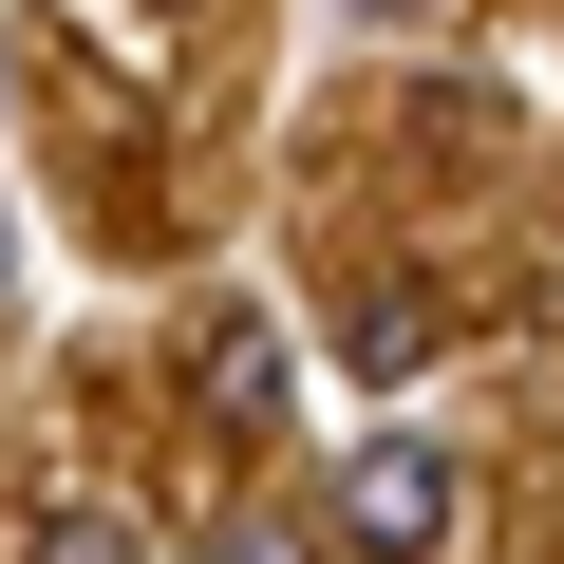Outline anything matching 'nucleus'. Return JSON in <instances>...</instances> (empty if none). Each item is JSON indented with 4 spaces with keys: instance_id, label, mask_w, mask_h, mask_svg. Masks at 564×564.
<instances>
[{
    "instance_id": "6",
    "label": "nucleus",
    "mask_w": 564,
    "mask_h": 564,
    "mask_svg": "<svg viewBox=\"0 0 564 564\" xmlns=\"http://www.w3.org/2000/svg\"><path fill=\"white\" fill-rule=\"evenodd\" d=\"M0 282H20V226H0Z\"/></svg>"
},
{
    "instance_id": "1",
    "label": "nucleus",
    "mask_w": 564,
    "mask_h": 564,
    "mask_svg": "<svg viewBox=\"0 0 564 564\" xmlns=\"http://www.w3.org/2000/svg\"><path fill=\"white\" fill-rule=\"evenodd\" d=\"M339 545H358V564H452V545H470V452H433V433H358V470H339Z\"/></svg>"
},
{
    "instance_id": "4",
    "label": "nucleus",
    "mask_w": 564,
    "mask_h": 564,
    "mask_svg": "<svg viewBox=\"0 0 564 564\" xmlns=\"http://www.w3.org/2000/svg\"><path fill=\"white\" fill-rule=\"evenodd\" d=\"M20 564H151V545H132V508H95V489H76V508L20 545Z\"/></svg>"
},
{
    "instance_id": "5",
    "label": "nucleus",
    "mask_w": 564,
    "mask_h": 564,
    "mask_svg": "<svg viewBox=\"0 0 564 564\" xmlns=\"http://www.w3.org/2000/svg\"><path fill=\"white\" fill-rule=\"evenodd\" d=\"M170 564H302V545H282L263 508H226V527H207V545H170Z\"/></svg>"
},
{
    "instance_id": "3",
    "label": "nucleus",
    "mask_w": 564,
    "mask_h": 564,
    "mask_svg": "<svg viewBox=\"0 0 564 564\" xmlns=\"http://www.w3.org/2000/svg\"><path fill=\"white\" fill-rule=\"evenodd\" d=\"M207 395H226V433H263V414H282V339H263V321H226V358H207Z\"/></svg>"
},
{
    "instance_id": "2",
    "label": "nucleus",
    "mask_w": 564,
    "mask_h": 564,
    "mask_svg": "<svg viewBox=\"0 0 564 564\" xmlns=\"http://www.w3.org/2000/svg\"><path fill=\"white\" fill-rule=\"evenodd\" d=\"M339 358H358V395L433 377V282H358V302H339Z\"/></svg>"
}]
</instances>
